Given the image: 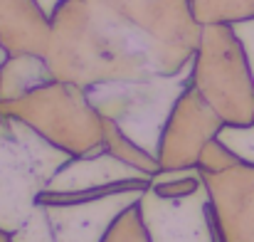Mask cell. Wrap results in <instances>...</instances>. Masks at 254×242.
<instances>
[{"label": "cell", "mask_w": 254, "mask_h": 242, "mask_svg": "<svg viewBox=\"0 0 254 242\" xmlns=\"http://www.w3.org/2000/svg\"><path fill=\"white\" fill-rule=\"evenodd\" d=\"M192 72L195 57L173 75L86 84L84 96L101 119L114 121L126 139L158 159L170 116L195 80Z\"/></svg>", "instance_id": "obj_1"}, {"label": "cell", "mask_w": 254, "mask_h": 242, "mask_svg": "<svg viewBox=\"0 0 254 242\" xmlns=\"http://www.w3.org/2000/svg\"><path fill=\"white\" fill-rule=\"evenodd\" d=\"M138 213L151 242H222L207 180L183 198H163L148 185Z\"/></svg>", "instance_id": "obj_2"}, {"label": "cell", "mask_w": 254, "mask_h": 242, "mask_svg": "<svg viewBox=\"0 0 254 242\" xmlns=\"http://www.w3.org/2000/svg\"><path fill=\"white\" fill-rule=\"evenodd\" d=\"M215 139L242 165H254V121L250 124H222Z\"/></svg>", "instance_id": "obj_3"}, {"label": "cell", "mask_w": 254, "mask_h": 242, "mask_svg": "<svg viewBox=\"0 0 254 242\" xmlns=\"http://www.w3.org/2000/svg\"><path fill=\"white\" fill-rule=\"evenodd\" d=\"M235 37L240 40L242 50H245V57H247V67H250V75L254 81V17H245V20H237V22H230Z\"/></svg>", "instance_id": "obj_4"}, {"label": "cell", "mask_w": 254, "mask_h": 242, "mask_svg": "<svg viewBox=\"0 0 254 242\" xmlns=\"http://www.w3.org/2000/svg\"><path fill=\"white\" fill-rule=\"evenodd\" d=\"M35 2L45 10V15H47V17H55V12L60 10V5H62V2H67V0H35Z\"/></svg>", "instance_id": "obj_5"}]
</instances>
